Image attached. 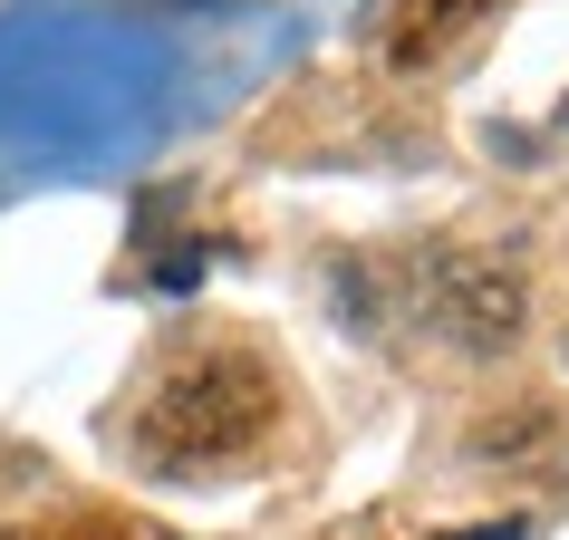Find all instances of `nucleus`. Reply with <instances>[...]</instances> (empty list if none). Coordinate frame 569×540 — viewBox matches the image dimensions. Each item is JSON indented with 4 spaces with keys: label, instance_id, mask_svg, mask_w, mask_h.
Segmentation results:
<instances>
[{
    "label": "nucleus",
    "instance_id": "nucleus-4",
    "mask_svg": "<svg viewBox=\"0 0 569 540\" xmlns=\"http://www.w3.org/2000/svg\"><path fill=\"white\" fill-rule=\"evenodd\" d=\"M445 540H521L511 521H492V531H445Z\"/></svg>",
    "mask_w": 569,
    "mask_h": 540
},
{
    "label": "nucleus",
    "instance_id": "nucleus-2",
    "mask_svg": "<svg viewBox=\"0 0 569 540\" xmlns=\"http://www.w3.org/2000/svg\"><path fill=\"white\" fill-rule=\"evenodd\" d=\"M492 20H502V0H396L377 49H387V68H406V78H416V68L453 59V49H473Z\"/></svg>",
    "mask_w": 569,
    "mask_h": 540
},
{
    "label": "nucleus",
    "instance_id": "nucleus-3",
    "mask_svg": "<svg viewBox=\"0 0 569 540\" xmlns=\"http://www.w3.org/2000/svg\"><path fill=\"white\" fill-rule=\"evenodd\" d=\"M20 540H146L126 511H107V502H68V511H39Z\"/></svg>",
    "mask_w": 569,
    "mask_h": 540
},
{
    "label": "nucleus",
    "instance_id": "nucleus-1",
    "mask_svg": "<svg viewBox=\"0 0 569 540\" xmlns=\"http://www.w3.org/2000/svg\"><path fill=\"white\" fill-rule=\"evenodd\" d=\"M280 434V377L241 348H203V358L164 367L136 406V463L146 473H232Z\"/></svg>",
    "mask_w": 569,
    "mask_h": 540
}]
</instances>
